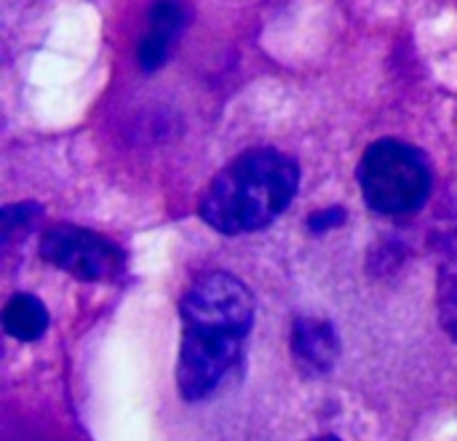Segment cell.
I'll return each instance as SVG.
<instances>
[{"mask_svg":"<svg viewBox=\"0 0 457 441\" xmlns=\"http://www.w3.org/2000/svg\"><path fill=\"white\" fill-rule=\"evenodd\" d=\"M179 313L185 329L177 383L187 402H201L236 364L254 324V297L230 273H206L190 284Z\"/></svg>","mask_w":457,"mask_h":441,"instance_id":"obj_1","label":"cell"},{"mask_svg":"<svg viewBox=\"0 0 457 441\" xmlns=\"http://www.w3.org/2000/svg\"><path fill=\"white\" fill-rule=\"evenodd\" d=\"M297 163L270 147L246 150L230 161L206 187L201 217L225 236H241L270 225L295 198Z\"/></svg>","mask_w":457,"mask_h":441,"instance_id":"obj_2","label":"cell"},{"mask_svg":"<svg viewBox=\"0 0 457 441\" xmlns=\"http://www.w3.org/2000/svg\"><path fill=\"white\" fill-rule=\"evenodd\" d=\"M359 187L375 212L412 214L431 196V166L418 147L380 139L359 163Z\"/></svg>","mask_w":457,"mask_h":441,"instance_id":"obj_3","label":"cell"},{"mask_svg":"<svg viewBox=\"0 0 457 441\" xmlns=\"http://www.w3.org/2000/svg\"><path fill=\"white\" fill-rule=\"evenodd\" d=\"M40 254L46 262L80 281H112L126 268L120 246L94 230L75 225H56L46 230Z\"/></svg>","mask_w":457,"mask_h":441,"instance_id":"obj_4","label":"cell"},{"mask_svg":"<svg viewBox=\"0 0 457 441\" xmlns=\"http://www.w3.org/2000/svg\"><path fill=\"white\" fill-rule=\"evenodd\" d=\"M185 27H187V8L179 0H155V5L150 8V29L137 51L142 70L153 72L163 67Z\"/></svg>","mask_w":457,"mask_h":441,"instance_id":"obj_5","label":"cell"},{"mask_svg":"<svg viewBox=\"0 0 457 441\" xmlns=\"http://www.w3.org/2000/svg\"><path fill=\"white\" fill-rule=\"evenodd\" d=\"M292 351L308 372L324 375L335 367L340 356V343L329 321L297 319L292 335Z\"/></svg>","mask_w":457,"mask_h":441,"instance_id":"obj_6","label":"cell"},{"mask_svg":"<svg viewBox=\"0 0 457 441\" xmlns=\"http://www.w3.org/2000/svg\"><path fill=\"white\" fill-rule=\"evenodd\" d=\"M3 327L11 337H16L21 343H32L48 329V311L37 297L16 295L8 300V305L3 311Z\"/></svg>","mask_w":457,"mask_h":441,"instance_id":"obj_7","label":"cell"},{"mask_svg":"<svg viewBox=\"0 0 457 441\" xmlns=\"http://www.w3.org/2000/svg\"><path fill=\"white\" fill-rule=\"evenodd\" d=\"M439 319L457 340V230L450 236L439 265Z\"/></svg>","mask_w":457,"mask_h":441,"instance_id":"obj_8","label":"cell"},{"mask_svg":"<svg viewBox=\"0 0 457 441\" xmlns=\"http://www.w3.org/2000/svg\"><path fill=\"white\" fill-rule=\"evenodd\" d=\"M37 217H40V206L37 204H13V206H5L3 214H0L3 244L8 246L16 233H27L35 225Z\"/></svg>","mask_w":457,"mask_h":441,"instance_id":"obj_9","label":"cell"},{"mask_svg":"<svg viewBox=\"0 0 457 441\" xmlns=\"http://www.w3.org/2000/svg\"><path fill=\"white\" fill-rule=\"evenodd\" d=\"M343 220H345V212L337 209V206H332V209H324V212L311 214L308 228H311L313 233H324V230H329V228H337Z\"/></svg>","mask_w":457,"mask_h":441,"instance_id":"obj_10","label":"cell"},{"mask_svg":"<svg viewBox=\"0 0 457 441\" xmlns=\"http://www.w3.org/2000/svg\"><path fill=\"white\" fill-rule=\"evenodd\" d=\"M316 441H340L337 437H321V439H316Z\"/></svg>","mask_w":457,"mask_h":441,"instance_id":"obj_11","label":"cell"}]
</instances>
